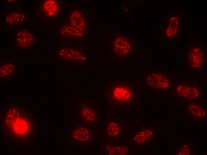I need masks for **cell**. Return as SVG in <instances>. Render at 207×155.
<instances>
[{"mask_svg":"<svg viewBox=\"0 0 207 155\" xmlns=\"http://www.w3.org/2000/svg\"><path fill=\"white\" fill-rule=\"evenodd\" d=\"M107 99L113 106L130 108L138 101L137 86L130 81L115 80L109 84L107 89Z\"/></svg>","mask_w":207,"mask_h":155,"instance_id":"obj_1","label":"cell"},{"mask_svg":"<svg viewBox=\"0 0 207 155\" xmlns=\"http://www.w3.org/2000/svg\"><path fill=\"white\" fill-rule=\"evenodd\" d=\"M13 36L15 44L19 49H28L31 47L36 39L35 32L26 28L16 30L14 32Z\"/></svg>","mask_w":207,"mask_h":155,"instance_id":"obj_2","label":"cell"},{"mask_svg":"<svg viewBox=\"0 0 207 155\" xmlns=\"http://www.w3.org/2000/svg\"><path fill=\"white\" fill-rule=\"evenodd\" d=\"M148 86L153 89L163 90L167 89L170 85L168 75L165 73L155 71L149 73L146 78Z\"/></svg>","mask_w":207,"mask_h":155,"instance_id":"obj_3","label":"cell"},{"mask_svg":"<svg viewBox=\"0 0 207 155\" xmlns=\"http://www.w3.org/2000/svg\"><path fill=\"white\" fill-rule=\"evenodd\" d=\"M177 94L182 98L192 100L197 98L200 94L198 89L192 85H180L176 88Z\"/></svg>","mask_w":207,"mask_h":155,"instance_id":"obj_4","label":"cell"},{"mask_svg":"<svg viewBox=\"0 0 207 155\" xmlns=\"http://www.w3.org/2000/svg\"><path fill=\"white\" fill-rule=\"evenodd\" d=\"M27 18L26 13L20 8L10 11L5 18L6 25H17L23 23Z\"/></svg>","mask_w":207,"mask_h":155,"instance_id":"obj_5","label":"cell"},{"mask_svg":"<svg viewBox=\"0 0 207 155\" xmlns=\"http://www.w3.org/2000/svg\"><path fill=\"white\" fill-rule=\"evenodd\" d=\"M153 132L150 129L147 128L138 130L133 137L134 143L137 145L144 144L151 139Z\"/></svg>","mask_w":207,"mask_h":155,"instance_id":"obj_6","label":"cell"},{"mask_svg":"<svg viewBox=\"0 0 207 155\" xmlns=\"http://www.w3.org/2000/svg\"><path fill=\"white\" fill-rule=\"evenodd\" d=\"M72 135L73 138L76 140L86 142L90 140L91 133L89 130L85 127L79 125L73 130Z\"/></svg>","mask_w":207,"mask_h":155,"instance_id":"obj_7","label":"cell"},{"mask_svg":"<svg viewBox=\"0 0 207 155\" xmlns=\"http://www.w3.org/2000/svg\"><path fill=\"white\" fill-rule=\"evenodd\" d=\"M122 130V125L117 120H111L106 126V133L110 137H117L119 136L121 134Z\"/></svg>","mask_w":207,"mask_h":155,"instance_id":"obj_8","label":"cell"},{"mask_svg":"<svg viewBox=\"0 0 207 155\" xmlns=\"http://www.w3.org/2000/svg\"><path fill=\"white\" fill-rule=\"evenodd\" d=\"M189 57V62L192 66L195 68H200L203 57V54L200 49L197 48L193 49L190 53Z\"/></svg>","mask_w":207,"mask_h":155,"instance_id":"obj_9","label":"cell"},{"mask_svg":"<svg viewBox=\"0 0 207 155\" xmlns=\"http://www.w3.org/2000/svg\"><path fill=\"white\" fill-rule=\"evenodd\" d=\"M43 13L49 17H53L57 13L58 6L55 0H47L43 2L42 6Z\"/></svg>","mask_w":207,"mask_h":155,"instance_id":"obj_10","label":"cell"},{"mask_svg":"<svg viewBox=\"0 0 207 155\" xmlns=\"http://www.w3.org/2000/svg\"><path fill=\"white\" fill-rule=\"evenodd\" d=\"M107 152L109 155H126L129 151L128 147L125 144L115 145L107 147Z\"/></svg>","mask_w":207,"mask_h":155,"instance_id":"obj_11","label":"cell"},{"mask_svg":"<svg viewBox=\"0 0 207 155\" xmlns=\"http://www.w3.org/2000/svg\"><path fill=\"white\" fill-rule=\"evenodd\" d=\"M15 65L13 61H4L0 66L1 76L5 77L10 75L15 69Z\"/></svg>","mask_w":207,"mask_h":155,"instance_id":"obj_12","label":"cell"},{"mask_svg":"<svg viewBox=\"0 0 207 155\" xmlns=\"http://www.w3.org/2000/svg\"><path fill=\"white\" fill-rule=\"evenodd\" d=\"M81 115L86 121L90 122L95 120L96 113L93 108L89 106H85L81 110Z\"/></svg>","mask_w":207,"mask_h":155,"instance_id":"obj_13","label":"cell"},{"mask_svg":"<svg viewBox=\"0 0 207 155\" xmlns=\"http://www.w3.org/2000/svg\"><path fill=\"white\" fill-rule=\"evenodd\" d=\"M188 111L194 117L202 118L205 115V110L202 106L197 104H190L188 106Z\"/></svg>","mask_w":207,"mask_h":155,"instance_id":"obj_14","label":"cell"},{"mask_svg":"<svg viewBox=\"0 0 207 155\" xmlns=\"http://www.w3.org/2000/svg\"><path fill=\"white\" fill-rule=\"evenodd\" d=\"M190 152L189 148L186 145H184L178 151V154L189 155Z\"/></svg>","mask_w":207,"mask_h":155,"instance_id":"obj_15","label":"cell"}]
</instances>
